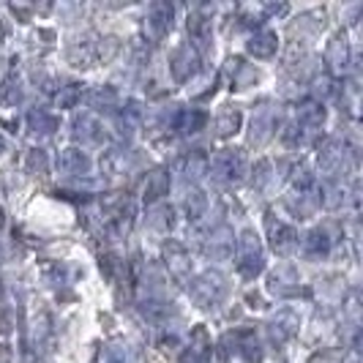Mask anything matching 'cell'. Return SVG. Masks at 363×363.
Listing matches in <instances>:
<instances>
[{"label": "cell", "instance_id": "7", "mask_svg": "<svg viewBox=\"0 0 363 363\" xmlns=\"http://www.w3.org/2000/svg\"><path fill=\"white\" fill-rule=\"evenodd\" d=\"M205 112H183L181 118H178V128H181L183 134H191V131H200L205 126Z\"/></svg>", "mask_w": 363, "mask_h": 363}, {"label": "cell", "instance_id": "3", "mask_svg": "<svg viewBox=\"0 0 363 363\" xmlns=\"http://www.w3.org/2000/svg\"><path fill=\"white\" fill-rule=\"evenodd\" d=\"M240 169H243V159L238 156V153H221L216 159V172L221 178H238L240 175Z\"/></svg>", "mask_w": 363, "mask_h": 363}, {"label": "cell", "instance_id": "15", "mask_svg": "<svg viewBox=\"0 0 363 363\" xmlns=\"http://www.w3.org/2000/svg\"><path fill=\"white\" fill-rule=\"evenodd\" d=\"M3 150H6V140H3V137H0V153H3Z\"/></svg>", "mask_w": 363, "mask_h": 363}, {"label": "cell", "instance_id": "6", "mask_svg": "<svg viewBox=\"0 0 363 363\" xmlns=\"http://www.w3.org/2000/svg\"><path fill=\"white\" fill-rule=\"evenodd\" d=\"M167 189H169V175L164 169L153 172L147 181V200H159L162 194H167Z\"/></svg>", "mask_w": 363, "mask_h": 363}, {"label": "cell", "instance_id": "8", "mask_svg": "<svg viewBox=\"0 0 363 363\" xmlns=\"http://www.w3.org/2000/svg\"><path fill=\"white\" fill-rule=\"evenodd\" d=\"M325 121V109L320 104H303L301 107V123L303 126H320Z\"/></svg>", "mask_w": 363, "mask_h": 363}, {"label": "cell", "instance_id": "13", "mask_svg": "<svg viewBox=\"0 0 363 363\" xmlns=\"http://www.w3.org/2000/svg\"><path fill=\"white\" fill-rule=\"evenodd\" d=\"M79 96H82L79 88H66V91L57 96V104H60V107H74V104L79 101Z\"/></svg>", "mask_w": 363, "mask_h": 363}, {"label": "cell", "instance_id": "2", "mask_svg": "<svg viewBox=\"0 0 363 363\" xmlns=\"http://www.w3.org/2000/svg\"><path fill=\"white\" fill-rule=\"evenodd\" d=\"M347 60H350V50H347L345 36H336L328 47V63L336 74H342L347 69Z\"/></svg>", "mask_w": 363, "mask_h": 363}, {"label": "cell", "instance_id": "12", "mask_svg": "<svg viewBox=\"0 0 363 363\" xmlns=\"http://www.w3.org/2000/svg\"><path fill=\"white\" fill-rule=\"evenodd\" d=\"M238 126H240V115L238 112H230V115L218 118V134H233Z\"/></svg>", "mask_w": 363, "mask_h": 363}, {"label": "cell", "instance_id": "5", "mask_svg": "<svg viewBox=\"0 0 363 363\" xmlns=\"http://www.w3.org/2000/svg\"><path fill=\"white\" fill-rule=\"evenodd\" d=\"M328 249H330V240H328V235L323 233V230L309 233V238H306V255L309 257H325Z\"/></svg>", "mask_w": 363, "mask_h": 363}, {"label": "cell", "instance_id": "4", "mask_svg": "<svg viewBox=\"0 0 363 363\" xmlns=\"http://www.w3.org/2000/svg\"><path fill=\"white\" fill-rule=\"evenodd\" d=\"M249 50H252V55H257V57H271L276 50H279V41H276V33H259V36L249 44Z\"/></svg>", "mask_w": 363, "mask_h": 363}, {"label": "cell", "instance_id": "1", "mask_svg": "<svg viewBox=\"0 0 363 363\" xmlns=\"http://www.w3.org/2000/svg\"><path fill=\"white\" fill-rule=\"evenodd\" d=\"M238 271L246 276H255L262 271V252H259V240L252 233L240 238L238 243Z\"/></svg>", "mask_w": 363, "mask_h": 363}, {"label": "cell", "instance_id": "10", "mask_svg": "<svg viewBox=\"0 0 363 363\" xmlns=\"http://www.w3.org/2000/svg\"><path fill=\"white\" fill-rule=\"evenodd\" d=\"M19 96H22L19 85L14 82V77H9V79H6L3 85H0V101L11 107V104H17V101H19Z\"/></svg>", "mask_w": 363, "mask_h": 363}, {"label": "cell", "instance_id": "14", "mask_svg": "<svg viewBox=\"0 0 363 363\" xmlns=\"http://www.w3.org/2000/svg\"><path fill=\"white\" fill-rule=\"evenodd\" d=\"M355 345H358L363 350V330H361V336H358V342H355Z\"/></svg>", "mask_w": 363, "mask_h": 363}, {"label": "cell", "instance_id": "9", "mask_svg": "<svg viewBox=\"0 0 363 363\" xmlns=\"http://www.w3.org/2000/svg\"><path fill=\"white\" fill-rule=\"evenodd\" d=\"M28 126L33 128V131H52V128L57 126V121H55L52 115H47V112L33 109V112L28 115Z\"/></svg>", "mask_w": 363, "mask_h": 363}, {"label": "cell", "instance_id": "11", "mask_svg": "<svg viewBox=\"0 0 363 363\" xmlns=\"http://www.w3.org/2000/svg\"><path fill=\"white\" fill-rule=\"evenodd\" d=\"M292 246H295V233H292L290 227H281L276 238H273V249L276 252H290Z\"/></svg>", "mask_w": 363, "mask_h": 363}]
</instances>
